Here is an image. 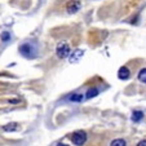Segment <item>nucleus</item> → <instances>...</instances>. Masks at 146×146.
Instances as JSON below:
<instances>
[{"instance_id":"obj_1","label":"nucleus","mask_w":146,"mask_h":146,"mask_svg":"<svg viewBox=\"0 0 146 146\" xmlns=\"http://www.w3.org/2000/svg\"><path fill=\"white\" fill-rule=\"evenodd\" d=\"M19 52L23 57L26 58H35L38 54V45L33 41H27V43H23L21 47H19Z\"/></svg>"},{"instance_id":"obj_2","label":"nucleus","mask_w":146,"mask_h":146,"mask_svg":"<svg viewBox=\"0 0 146 146\" xmlns=\"http://www.w3.org/2000/svg\"><path fill=\"white\" fill-rule=\"evenodd\" d=\"M70 47L67 43H60L56 48V54H57L58 58H66L67 56L70 54Z\"/></svg>"},{"instance_id":"obj_3","label":"nucleus","mask_w":146,"mask_h":146,"mask_svg":"<svg viewBox=\"0 0 146 146\" xmlns=\"http://www.w3.org/2000/svg\"><path fill=\"white\" fill-rule=\"evenodd\" d=\"M87 141V133L84 131H78L71 136V142L74 145H83Z\"/></svg>"},{"instance_id":"obj_4","label":"nucleus","mask_w":146,"mask_h":146,"mask_svg":"<svg viewBox=\"0 0 146 146\" xmlns=\"http://www.w3.org/2000/svg\"><path fill=\"white\" fill-rule=\"evenodd\" d=\"M80 7H82V3L79 0H71L69 1L66 5V9H67V13L69 14H75L78 11H80Z\"/></svg>"},{"instance_id":"obj_5","label":"nucleus","mask_w":146,"mask_h":146,"mask_svg":"<svg viewBox=\"0 0 146 146\" xmlns=\"http://www.w3.org/2000/svg\"><path fill=\"white\" fill-rule=\"evenodd\" d=\"M83 56H84V50L83 49H75L74 52H70V54L67 56V57H69V62H71V64H76L79 60H82Z\"/></svg>"},{"instance_id":"obj_6","label":"nucleus","mask_w":146,"mask_h":146,"mask_svg":"<svg viewBox=\"0 0 146 146\" xmlns=\"http://www.w3.org/2000/svg\"><path fill=\"white\" fill-rule=\"evenodd\" d=\"M129 76H131V72H129V69H128V67L123 66V67H120V69H119V71H118V78H119L120 80H127Z\"/></svg>"},{"instance_id":"obj_7","label":"nucleus","mask_w":146,"mask_h":146,"mask_svg":"<svg viewBox=\"0 0 146 146\" xmlns=\"http://www.w3.org/2000/svg\"><path fill=\"white\" fill-rule=\"evenodd\" d=\"M3 129L5 131V132H17V131L21 129V127H19L18 123H9V124L4 125Z\"/></svg>"},{"instance_id":"obj_8","label":"nucleus","mask_w":146,"mask_h":146,"mask_svg":"<svg viewBox=\"0 0 146 146\" xmlns=\"http://www.w3.org/2000/svg\"><path fill=\"white\" fill-rule=\"evenodd\" d=\"M143 118V111L141 110H136L132 113V116H131V119H132V121H135V123H138V121H141Z\"/></svg>"},{"instance_id":"obj_9","label":"nucleus","mask_w":146,"mask_h":146,"mask_svg":"<svg viewBox=\"0 0 146 146\" xmlns=\"http://www.w3.org/2000/svg\"><path fill=\"white\" fill-rule=\"evenodd\" d=\"M84 100V96L82 93H74L72 96H70V101L71 102H82Z\"/></svg>"},{"instance_id":"obj_10","label":"nucleus","mask_w":146,"mask_h":146,"mask_svg":"<svg viewBox=\"0 0 146 146\" xmlns=\"http://www.w3.org/2000/svg\"><path fill=\"white\" fill-rule=\"evenodd\" d=\"M97 94H98V89L97 88H91V89H88V92H87V94H86V98H93V97H96Z\"/></svg>"},{"instance_id":"obj_11","label":"nucleus","mask_w":146,"mask_h":146,"mask_svg":"<svg viewBox=\"0 0 146 146\" xmlns=\"http://www.w3.org/2000/svg\"><path fill=\"white\" fill-rule=\"evenodd\" d=\"M125 143H127V142H125V140H123V138H116V140L111 141L110 145L111 146H124Z\"/></svg>"},{"instance_id":"obj_12","label":"nucleus","mask_w":146,"mask_h":146,"mask_svg":"<svg viewBox=\"0 0 146 146\" xmlns=\"http://www.w3.org/2000/svg\"><path fill=\"white\" fill-rule=\"evenodd\" d=\"M138 80L142 83H146V69H141L138 72Z\"/></svg>"},{"instance_id":"obj_13","label":"nucleus","mask_w":146,"mask_h":146,"mask_svg":"<svg viewBox=\"0 0 146 146\" xmlns=\"http://www.w3.org/2000/svg\"><path fill=\"white\" fill-rule=\"evenodd\" d=\"M0 38H1V41H4V43H7V41L11 40V34L8 33V31H4V33H1V35H0Z\"/></svg>"},{"instance_id":"obj_14","label":"nucleus","mask_w":146,"mask_h":146,"mask_svg":"<svg viewBox=\"0 0 146 146\" xmlns=\"http://www.w3.org/2000/svg\"><path fill=\"white\" fill-rule=\"evenodd\" d=\"M9 104H13V105H16V104H19L18 100H9Z\"/></svg>"},{"instance_id":"obj_15","label":"nucleus","mask_w":146,"mask_h":146,"mask_svg":"<svg viewBox=\"0 0 146 146\" xmlns=\"http://www.w3.org/2000/svg\"><path fill=\"white\" fill-rule=\"evenodd\" d=\"M138 146H146V140H142L138 142Z\"/></svg>"}]
</instances>
